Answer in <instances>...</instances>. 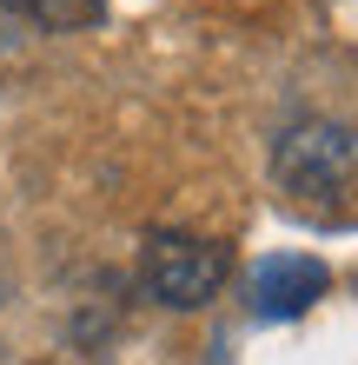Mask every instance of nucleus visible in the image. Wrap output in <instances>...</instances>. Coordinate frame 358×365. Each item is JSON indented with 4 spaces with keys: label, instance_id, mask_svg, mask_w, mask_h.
<instances>
[{
    "label": "nucleus",
    "instance_id": "20e7f679",
    "mask_svg": "<svg viewBox=\"0 0 358 365\" xmlns=\"http://www.w3.org/2000/svg\"><path fill=\"white\" fill-rule=\"evenodd\" d=\"M0 14L20 20V27H40V34H80V27L107 20V0H0Z\"/></svg>",
    "mask_w": 358,
    "mask_h": 365
},
{
    "label": "nucleus",
    "instance_id": "f257e3e1",
    "mask_svg": "<svg viewBox=\"0 0 358 365\" xmlns=\"http://www.w3.org/2000/svg\"><path fill=\"white\" fill-rule=\"evenodd\" d=\"M272 180L312 226H358V126L299 120L272 140Z\"/></svg>",
    "mask_w": 358,
    "mask_h": 365
},
{
    "label": "nucleus",
    "instance_id": "7ed1b4c3",
    "mask_svg": "<svg viewBox=\"0 0 358 365\" xmlns=\"http://www.w3.org/2000/svg\"><path fill=\"white\" fill-rule=\"evenodd\" d=\"M325 286H332L325 259H312V252H265L246 272V306H252V319H299L325 299Z\"/></svg>",
    "mask_w": 358,
    "mask_h": 365
},
{
    "label": "nucleus",
    "instance_id": "f03ea898",
    "mask_svg": "<svg viewBox=\"0 0 358 365\" xmlns=\"http://www.w3.org/2000/svg\"><path fill=\"white\" fill-rule=\"evenodd\" d=\"M226 272H233V252L206 232H179V226H159L139 240V292L159 299L173 312H199L213 306Z\"/></svg>",
    "mask_w": 358,
    "mask_h": 365
}]
</instances>
